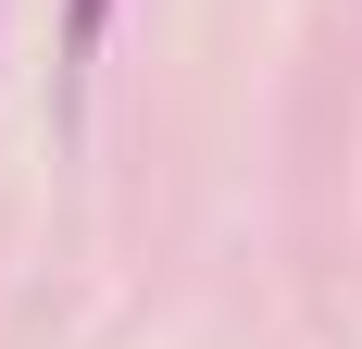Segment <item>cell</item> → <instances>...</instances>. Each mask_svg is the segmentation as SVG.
I'll list each match as a JSON object with an SVG mask.
<instances>
[{"mask_svg": "<svg viewBox=\"0 0 362 349\" xmlns=\"http://www.w3.org/2000/svg\"><path fill=\"white\" fill-rule=\"evenodd\" d=\"M100 25H112V0H63V63H88V50H100Z\"/></svg>", "mask_w": 362, "mask_h": 349, "instance_id": "cell-1", "label": "cell"}]
</instances>
